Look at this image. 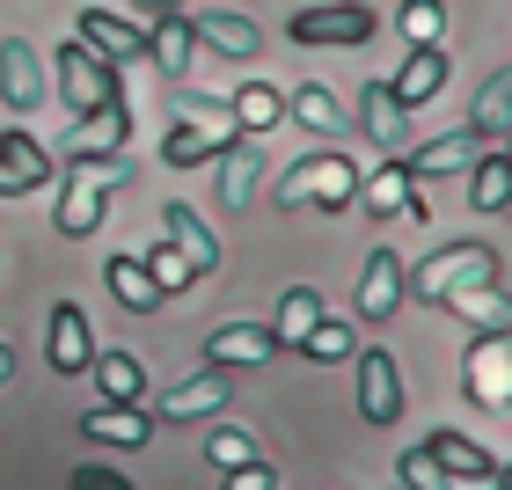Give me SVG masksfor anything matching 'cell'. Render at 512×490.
<instances>
[{"mask_svg":"<svg viewBox=\"0 0 512 490\" xmlns=\"http://www.w3.org/2000/svg\"><path fill=\"white\" fill-rule=\"evenodd\" d=\"M235 118H227V103L213 96H191V88H176V110H169V132H161V161L169 169H198V161H220L235 147Z\"/></svg>","mask_w":512,"mask_h":490,"instance_id":"6da1fadb","label":"cell"},{"mask_svg":"<svg viewBox=\"0 0 512 490\" xmlns=\"http://www.w3.org/2000/svg\"><path fill=\"white\" fill-rule=\"evenodd\" d=\"M278 205H315V213H352V198H359V161L352 154H337V147H315V154H300L286 176H278Z\"/></svg>","mask_w":512,"mask_h":490,"instance_id":"7a4b0ae2","label":"cell"},{"mask_svg":"<svg viewBox=\"0 0 512 490\" xmlns=\"http://www.w3.org/2000/svg\"><path fill=\"white\" fill-rule=\"evenodd\" d=\"M469 286H498V249L447 242V249H432L417 271H403V300H454Z\"/></svg>","mask_w":512,"mask_h":490,"instance_id":"3957f363","label":"cell"},{"mask_svg":"<svg viewBox=\"0 0 512 490\" xmlns=\"http://www.w3.org/2000/svg\"><path fill=\"white\" fill-rule=\"evenodd\" d=\"M132 176V161H96V169H66V183H59V213H52V227L66 242H88L103 227V213H110V191Z\"/></svg>","mask_w":512,"mask_h":490,"instance_id":"277c9868","label":"cell"},{"mask_svg":"<svg viewBox=\"0 0 512 490\" xmlns=\"http://www.w3.org/2000/svg\"><path fill=\"white\" fill-rule=\"evenodd\" d=\"M59 96H66L74 118H103L110 103H125V74H110L81 37H66L59 44Z\"/></svg>","mask_w":512,"mask_h":490,"instance_id":"5b68a950","label":"cell"},{"mask_svg":"<svg viewBox=\"0 0 512 490\" xmlns=\"http://www.w3.org/2000/svg\"><path fill=\"white\" fill-rule=\"evenodd\" d=\"M381 30V15L366 8V0H322V8H300L286 22L293 44H322V52H352V44H366Z\"/></svg>","mask_w":512,"mask_h":490,"instance_id":"8992f818","label":"cell"},{"mask_svg":"<svg viewBox=\"0 0 512 490\" xmlns=\"http://www.w3.org/2000/svg\"><path fill=\"white\" fill-rule=\"evenodd\" d=\"M125 139H132V103H110L103 118H74V132L59 139L66 169H96V161H125Z\"/></svg>","mask_w":512,"mask_h":490,"instance_id":"52a82bcc","label":"cell"},{"mask_svg":"<svg viewBox=\"0 0 512 490\" xmlns=\"http://www.w3.org/2000/svg\"><path fill=\"white\" fill-rule=\"evenodd\" d=\"M81 44L110 66V74H125L132 59H147V30H139L132 15H118V8H81Z\"/></svg>","mask_w":512,"mask_h":490,"instance_id":"ba28073f","label":"cell"},{"mask_svg":"<svg viewBox=\"0 0 512 490\" xmlns=\"http://www.w3.org/2000/svg\"><path fill=\"white\" fill-rule=\"evenodd\" d=\"M461 388H469L483 410L512 403V337L505 330H483V344L469 352V373H461Z\"/></svg>","mask_w":512,"mask_h":490,"instance_id":"9c48e42d","label":"cell"},{"mask_svg":"<svg viewBox=\"0 0 512 490\" xmlns=\"http://www.w3.org/2000/svg\"><path fill=\"white\" fill-rule=\"evenodd\" d=\"M359 417L366 425H395L403 417V373H395L388 352H359Z\"/></svg>","mask_w":512,"mask_h":490,"instance_id":"30bf717a","label":"cell"},{"mask_svg":"<svg viewBox=\"0 0 512 490\" xmlns=\"http://www.w3.org/2000/svg\"><path fill=\"white\" fill-rule=\"evenodd\" d=\"M359 132L374 139L388 161H395V154H410V110L388 96V81H366V88H359Z\"/></svg>","mask_w":512,"mask_h":490,"instance_id":"8fae6325","label":"cell"},{"mask_svg":"<svg viewBox=\"0 0 512 490\" xmlns=\"http://www.w3.org/2000/svg\"><path fill=\"white\" fill-rule=\"evenodd\" d=\"M425 454H432V469L439 476H454V483H505V461L491 447H476V439H461V432H432L425 439Z\"/></svg>","mask_w":512,"mask_h":490,"instance_id":"7c38bea8","label":"cell"},{"mask_svg":"<svg viewBox=\"0 0 512 490\" xmlns=\"http://www.w3.org/2000/svg\"><path fill=\"white\" fill-rule=\"evenodd\" d=\"M44 359H52V373H88V359H96L88 315L74 308V300H59V308H52V322H44Z\"/></svg>","mask_w":512,"mask_h":490,"instance_id":"4fadbf2b","label":"cell"},{"mask_svg":"<svg viewBox=\"0 0 512 490\" xmlns=\"http://www.w3.org/2000/svg\"><path fill=\"white\" fill-rule=\"evenodd\" d=\"M278 359V337L264 330V322H227V330L205 337V366L235 373V366H271Z\"/></svg>","mask_w":512,"mask_h":490,"instance_id":"5bb4252c","label":"cell"},{"mask_svg":"<svg viewBox=\"0 0 512 490\" xmlns=\"http://www.w3.org/2000/svg\"><path fill=\"white\" fill-rule=\"evenodd\" d=\"M0 103H8V110H37L44 103V59H37V44L0 37Z\"/></svg>","mask_w":512,"mask_h":490,"instance_id":"9a60e30c","label":"cell"},{"mask_svg":"<svg viewBox=\"0 0 512 490\" xmlns=\"http://www.w3.org/2000/svg\"><path fill=\"white\" fill-rule=\"evenodd\" d=\"M183 22H191V44H213L220 59H256V52H264L256 22L235 15V8H205V15H183Z\"/></svg>","mask_w":512,"mask_h":490,"instance_id":"2e32d148","label":"cell"},{"mask_svg":"<svg viewBox=\"0 0 512 490\" xmlns=\"http://www.w3.org/2000/svg\"><path fill=\"white\" fill-rule=\"evenodd\" d=\"M227 388H235V373L205 366V373H191V381H176L169 395H161V417H169V425H191V417H213V410L227 403Z\"/></svg>","mask_w":512,"mask_h":490,"instance_id":"e0dca14e","label":"cell"},{"mask_svg":"<svg viewBox=\"0 0 512 490\" xmlns=\"http://www.w3.org/2000/svg\"><path fill=\"white\" fill-rule=\"evenodd\" d=\"M439 88H447V52L439 44H417V52L388 74V96L403 103V110H417V103H432Z\"/></svg>","mask_w":512,"mask_h":490,"instance_id":"ac0fdd59","label":"cell"},{"mask_svg":"<svg viewBox=\"0 0 512 490\" xmlns=\"http://www.w3.org/2000/svg\"><path fill=\"white\" fill-rule=\"evenodd\" d=\"M395 308H403V256L395 249H374L359 271V315L366 322H388Z\"/></svg>","mask_w":512,"mask_h":490,"instance_id":"d6986e66","label":"cell"},{"mask_svg":"<svg viewBox=\"0 0 512 490\" xmlns=\"http://www.w3.org/2000/svg\"><path fill=\"white\" fill-rule=\"evenodd\" d=\"M286 110H293V125H300V132H315V139H322V147L352 132V110H344V103H337L322 81H300L293 96H286Z\"/></svg>","mask_w":512,"mask_h":490,"instance_id":"ffe728a7","label":"cell"},{"mask_svg":"<svg viewBox=\"0 0 512 490\" xmlns=\"http://www.w3.org/2000/svg\"><path fill=\"white\" fill-rule=\"evenodd\" d=\"M476 139V147H505V132H512V74H483L476 88V110H469V125H461Z\"/></svg>","mask_w":512,"mask_h":490,"instance_id":"44dd1931","label":"cell"},{"mask_svg":"<svg viewBox=\"0 0 512 490\" xmlns=\"http://www.w3.org/2000/svg\"><path fill=\"white\" fill-rule=\"evenodd\" d=\"M469 161H476L469 132H439V139H425V147L403 154V169H410V183H439V176H461Z\"/></svg>","mask_w":512,"mask_h":490,"instance_id":"7402d4cb","label":"cell"},{"mask_svg":"<svg viewBox=\"0 0 512 490\" xmlns=\"http://www.w3.org/2000/svg\"><path fill=\"white\" fill-rule=\"evenodd\" d=\"M161 227H169V249L191 264V278H205V271H220V242H213V227H205L191 205H169L161 213Z\"/></svg>","mask_w":512,"mask_h":490,"instance_id":"603a6c76","label":"cell"},{"mask_svg":"<svg viewBox=\"0 0 512 490\" xmlns=\"http://www.w3.org/2000/svg\"><path fill=\"white\" fill-rule=\"evenodd\" d=\"M410 169H403V154H395V161H381V169L374 176H359V205H366V213H374V220H403L410 213Z\"/></svg>","mask_w":512,"mask_h":490,"instance_id":"cb8c5ba5","label":"cell"},{"mask_svg":"<svg viewBox=\"0 0 512 490\" xmlns=\"http://www.w3.org/2000/svg\"><path fill=\"white\" fill-rule=\"evenodd\" d=\"M227 118H235L242 139H256V132H271L278 118H286V96H278L271 81H242L235 96H227Z\"/></svg>","mask_w":512,"mask_h":490,"instance_id":"d4e9b609","label":"cell"},{"mask_svg":"<svg viewBox=\"0 0 512 490\" xmlns=\"http://www.w3.org/2000/svg\"><path fill=\"white\" fill-rule=\"evenodd\" d=\"M147 66H154V74H169V81L191 74V22H183V15H154V30H147Z\"/></svg>","mask_w":512,"mask_h":490,"instance_id":"484cf974","label":"cell"},{"mask_svg":"<svg viewBox=\"0 0 512 490\" xmlns=\"http://www.w3.org/2000/svg\"><path fill=\"white\" fill-rule=\"evenodd\" d=\"M81 432L103 439V447H147V439H154V425L139 417V403H103V410H88Z\"/></svg>","mask_w":512,"mask_h":490,"instance_id":"4316f807","label":"cell"},{"mask_svg":"<svg viewBox=\"0 0 512 490\" xmlns=\"http://www.w3.org/2000/svg\"><path fill=\"white\" fill-rule=\"evenodd\" d=\"M256 183H264V154H256V139H235V147L220 154V205H242L256 198Z\"/></svg>","mask_w":512,"mask_h":490,"instance_id":"83f0119b","label":"cell"},{"mask_svg":"<svg viewBox=\"0 0 512 490\" xmlns=\"http://www.w3.org/2000/svg\"><path fill=\"white\" fill-rule=\"evenodd\" d=\"M103 286L118 293V308H132V315H154V308H161V286L147 278L139 256H110V264H103Z\"/></svg>","mask_w":512,"mask_h":490,"instance_id":"f1b7e54d","label":"cell"},{"mask_svg":"<svg viewBox=\"0 0 512 490\" xmlns=\"http://www.w3.org/2000/svg\"><path fill=\"white\" fill-rule=\"evenodd\" d=\"M0 161H8V169H15V183H22V191H44V183L59 176V161L44 154V147H37L30 132H15V125L0 132Z\"/></svg>","mask_w":512,"mask_h":490,"instance_id":"f546056e","label":"cell"},{"mask_svg":"<svg viewBox=\"0 0 512 490\" xmlns=\"http://www.w3.org/2000/svg\"><path fill=\"white\" fill-rule=\"evenodd\" d=\"M469 198H476V213H505V205H512V161H505V147L469 161Z\"/></svg>","mask_w":512,"mask_h":490,"instance_id":"4dcf8cb0","label":"cell"},{"mask_svg":"<svg viewBox=\"0 0 512 490\" xmlns=\"http://www.w3.org/2000/svg\"><path fill=\"white\" fill-rule=\"evenodd\" d=\"M315 322H322V293L315 286H286V293H278V322H271L278 344H300Z\"/></svg>","mask_w":512,"mask_h":490,"instance_id":"1f68e13d","label":"cell"},{"mask_svg":"<svg viewBox=\"0 0 512 490\" xmlns=\"http://www.w3.org/2000/svg\"><path fill=\"white\" fill-rule=\"evenodd\" d=\"M88 373L103 381V403H139V388H147V366H139L132 352H103V359H88Z\"/></svg>","mask_w":512,"mask_h":490,"instance_id":"d6a6232c","label":"cell"},{"mask_svg":"<svg viewBox=\"0 0 512 490\" xmlns=\"http://www.w3.org/2000/svg\"><path fill=\"white\" fill-rule=\"evenodd\" d=\"M395 30H403L410 52H417V44H439V30H447V8H439V0H403V8H395Z\"/></svg>","mask_w":512,"mask_h":490,"instance_id":"836d02e7","label":"cell"},{"mask_svg":"<svg viewBox=\"0 0 512 490\" xmlns=\"http://www.w3.org/2000/svg\"><path fill=\"white\" fill-rule=\"evenodd\" d=\"M205 461H213L220 476H227V469H249V461H256V439H249L242 425H220L213 439H205Z\"/></svg>","mask_w":512,"mask_h":490,"instance_id":"e575fe53","label":"cell"},{"mask_svg":"<svg viewBox=\"0 0 512 490\" xmlns=\"http://www.w3.org/2000/svg\"><path fill=\"white\" fill-rule=\"evenodd\" d=\"M293 352H308V359H352V322H337V315H322L308 337L293 344Z\"/></svg>","mask_w":512,"mask_h":490,"instance_id":"d590c367","label":"cell"},{"mask_svg":"<svg viewBox=\"0 0 512 490\" xmlns=\"http://www.w3.org/2000/svg\"><path fill=\"white\" fill-rule=\"evenodd\" d=\"M139 264H147V278H154V286H161V300H169V293H183V286H191V264H183V256H176L169 242H161V249H147V256H139Z\"/></svg>","mask_w":512,"mask_h":490,"instance_id":"8d00e7d4","label":"cell"},{"mask_svg":"<svg viewBox=\"0 0 512 490\" xmlns=\"http://www.w3.org/2000/svg\"><path fill=\"white\" fill-rule=\"evenodd\" d=\"M395 476H403L410 490H454V476H439V469H432V454H425V447H410L403 461H395Z\"/></svg>","mask_w":512,"mask_h":490,"instance_id":"74e56055","label":"cell"},{"mask_svg":"<svg viewBox=\"0 0 512 490\" xmlns=\"http://www.w3.org/2000/svg\"><path fill=\"white\" fill-rule=\"evenodd\" d=\"M74 490H132L118 469H103V461H88V469H74Z\"/></svg>","mask_w":512,"mask_h":490,"instance_id":"f35d334b","label":"cell"},{"mask_svg":"<svg viewBox=\"0 0 512 490\" xmlns=\"http://www.w3.org/2000/svg\"><path fill=\"white\" fill-rule=\"evenodd\" d=\"M271 483H278V476L264 469V461H249V469H227V483H220V490H271Z\"/></svg>","mask_w":512,"mask_h":490,"instance_id":"ab89813d","label":"cell"},{"mask_svg":"<svg viewBox=\"0 0 512 490\" xmlns=\"http://www.w3.org/2000/svg\"><path fill=\"white\" fill-rule=\"evenodd\" d=\"M147 15H183V0H139Z\"/></svg>","mask_w":512,"mask_h":490,"instance_id":"60d3db41","label":"cell"},{"mask_svg":"<svg viewBox=\"0 0 512 490\" xmlns=\"http://www.w3.org/2000/svg\"><path fill=\"white\" fill-rule=\"evenodd\" d=\"M0 198H22V183H15V169L0 161Z\"/></svg>","mask_w":512,"mask_h":490,"instance_id":"b9f144b4","label":"cell"},{"mask_svg":"<svg viewBox=\"0 0 512 490\" xmlns=\"http://www.w3.org/2000/svg\"><path fill=\"white\" fill-rule=\"evenodd\" d=\"M8 373H15V352H8V344H0V388H8Z\"/></svg>","mask_w":512,"mask_h":490,"instance_id":"7bdbcfd3","label":"cell"},{"mask_svg":"<svg viewBox=\"0 0 512 490\" xmlns=\"http://www.w3.org/2000/svg\"><path fill=\"white\" fill-rule=\"evenodd\" d=\"M491 490H498V483H491Z\"/></svg>","mask_w":512,"mask_h":490,"instance_id":"ee69618b","label":"cell"}]
</instances>
